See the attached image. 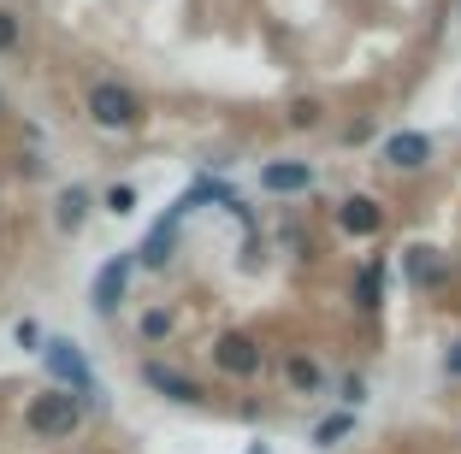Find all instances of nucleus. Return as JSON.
<instances>
[{"mask_svg": "<svg viewBox=\"0 0 461 454\" xmlns=\"http://www.w3.org/2000/svg\"><path fill=\"white\" fill-rule=\"evenodd\" d=\"M260 361H267L260 343H255V336H243V331H225L213 343V366H219V372H230V378H255Z\"/></svg>", "mask_w": 461, "mask_h": 454, "instance_id": "obj_4", "label": "nucleus"}, {"mask_svg": "<svg viewBox=\"0 0 461 454\" xmlns=\"http://www.w3.org/2000/svg\"><path fill=\"white\" fill-rule=\"evenodd\" d=\"M260 189H267V195H308L313 165L308 160H272L267 172H260Z\"/></svg>", "mask_w": 461, "mask_h": 454, "instance_id": "obj_6", "label": "nucleus"}, {"mask_svg": "<svg viewBox=\"0 0 461 454\" xmlns=\"http://www.w3.org/2000/svg\"><path fill=\"white\" fill-rule=\"evenodd\" d=\"M349 431H355V414H338V419H326V425L313 431V442H320V449H331V442L349 437Z\"/></svg>", "mask_w": 461, "mask_h": 454, "instance_id": "obj_15", "label": "nucleus"}, {"mask_svg": "<svg viewBox=\"0 0 461 454\" xmlns=\"http://www.w3.org/2000/svg\"><path fill=\"white\" fill-rule=\"evenodd\" d=\"M338 396L349 401V407H361V401H366V378H355V372H349V378H343V389H338Z\"/></svg>", "mask_w": 461, "mask_h": 454, "instance_id": "obj_18", "label": "nucleus"}, {"mask_svg": "<svg viewBox=\"0 0 461 454\" xmlns=\"http://www.w3.org/2000/svg\"><path fill=\"white\" fill-rule=\"evenodd\" d=\"M166 331H172V313H149V319H142V336H154V343H160Z\"/></svg>", "mask_w": 461, "mask_h": 454, "instance_id": "obj_19", "label": "nucleus"}, {"mask_svg": "<svg viewBox=\"0 0 461 454\" xmlns=\"http://www.w3.org/2000/svg\"><path fill=\"white\" fill-rule=\"evenodd\" d=\"M249 454H267V442H255V449H249Z\"/></svg>", "mask_w": 461, "mask_h": 454, "instance_id": "obj_22", "label": "nucleus"}, {"mask_svg": "<svg viewBox=\"0 0 461 454\" xmlns=\"http://www.w3.org/2000/svg\"><path fill=\"white\" fill-rule=\"evenodd\" d=\"M142 384H149V389H160L166 401H184V407H195V401H202V384H195V378L172 372V366H160V361H149V366H142Z\"/></svg>", "mask_w": 461, "mask_h": 454, "instance_id": "obj_7", "label": "nucleus"}, {"mask_svg": "<svg viewBox=\"0 0 461 454\" xmlns=\"http://www.w3.org/2000/svg\"><path fill=\"white\" fill-rule=\"evenodd\" d=\"M338 225L349 230V236H373V230L384 225V213H379V200H366V195H349L338 207Z\"/></svg>", "mask_w": 461, "mask_h": 454, "instance_id": "obj_9", "label": "nucleus"}, {"mask_svg": "<svg viewBox=\"0 0 461 454\" xmlns=\"http://www.w3.org/2000/svg\"><path fill=\"white\" fill-rule=\"evenodd\" d=\"M290 124H296V130H313V124H320V107H313V101H302V107H290Z\"/></svg>", "mask_w": 461, "mask_h": 454, "instance_id": "obj_17", "label": "nucleus"}, {"mask_svg": "<svg viewBox=\"0 0 461 454\" xmlns=\"http://www.w3.org/2000/svg\"><path fill=\"white\" fill-rule=\"evenodd\" d=\"M41 361H48V372H54L59 384H71V389H77V401H95V396H101V389H95V378H89V361H83V348H77V343L54 336V343L41 348Z\"/></svg>", "mask_w": 461, "mask_h": 454, "instance_id": "obj_3", "label": "nucleus"}, {"mask_svg": "<svg viewBox=\"0 0 461 454\" xmlns=\"http://www.w3.org/2000/svg\"><path fill=\"white\" fill-rule=\"evenodd\" d=\"M379 289H384V266H379V260H366V266H361V283H355V307H361V313H379Z\"/></svg>", "mask_w": 461, "mask_h": 454, "instance_id": "obj_12", "label": "nucleus"}, {"mask_svg": "<svg viewBox=\"0 0 461 454\" xmlns=\"http://www.w3.org/2000/svg\"><path fill=\"white\" fill-rule=\"evenodd\" d=\"M89 218V189H66L59 195V230H77Z\"/></svg>", "mask_w": 461, "mask_h": 454, "instance_id": "obj_13", "label": "nucleus"}, {"mask_svg": "<svg viewBox=\"0 0 461 454\" xmlns=\"http://www.w3.org/2000/svg\"><path fill=\"white\" fill-rule=\"evenodd\" d=\"M290 384H296V389H302V396H313V389L326 384V378H320V366H313V361H308V354H296V361H290Z\"/></svg>", "mask_w": 461, "mask_h": 454, "instance_id": "obj_14", "label": "nucleus"}, {"mask_svg": "<svg viewBox=\"0 0 461 454\" xmlns=\"http://www.w3.org/2000/svg\"><path fill=\"white\" fill-rule=\"evenodd\" d=\"M24 425L36 431V437L59 442V437H71V431L83 425V401L71 396V389H41V396L24 407Z\"/></svg>", "mask_w": 461, "mask_h": 454, "instance_id": "obj_1", "label": "nucleus"}, {"mask_svg": "<svg viewBox=\"0 0 461 454\" xmlns=\"http://www.w3.org/2000/svg\"><path fill=\"white\" fill-rule=\"evenodd\" d=\"M444 372H449V378H461V343H456V348L444 354Z\"/></svg>", "mask_w": 461, "mask_h": 454, "instance_id": "obj_21", "label": "nucleus"}, {"mask_svg": "<svg viewBox=\"0 0 461 454\" xmlns=\"http://www.w3.org/2000/svg\"><path fill=\"white\" fill-rule=\"evenodd\" d=\"M0 107H6V101H0Z\"/></svg>", "mask_w": 461, "mask_h": 454, "instance_id": "obj_23", "label": "nucleus"}, {"mask_svg": "<svg viewBox=\"0 0 461 454\" xmlns=\"http://www.w3.org/2000/svg\"><path fill=\"white\" fill-rule=\"evenodd\" d=\"M124 283H131V254H113L107 266L95 272V289H89V295H95V313H113V307H119V301H124Z\"/></svg>", "mask_w": 461, "mask_h": 454, "instance_id": "obj_8", "label": "nucleus"}, {"mask_svg": "<svg viewBox=\"0 0 461 454\" xmlns=\"http://www.w3.org/2000/svg\"><path fill=\"white\" fill-rule=\"evenodd\" d=\"M426 160H432V142H426L420 130H391L384 136V165H391V172H420Z\"/></svg>", "mask_w": 461, "mask_h": 454, "instance_id": "obj_5", "label": "nucleus"}, {"mask_svg": "<svg viewBox=\"0 0 461 454\" xmlns=\"http://www.w3.org/2000/svg\"><path fill=\"white\" fill-rule=\"evenodd\" d=\"M131 207H136V189H131V183L107 189V213H119V218H124V213H131Z\"/></svg>", "mask_w": 461, "mask_h": 454, "instance_id": "obj_16", "label": "nucleus"}, {"mask_svg": "<svg viewBox=\"0 0 461 454\" xmlns=\"http://www.w3.org/2000/svg\"><path fill=\"white\" fill-rule=\"evenodd\" d=\"M89 119H95L101 130H131V124H142V101H136L124 83H95V89H89Z\"/></svg>", "mask_w": 461, "mask_h": 454, "instance_id": "obj_2", "label": "nucleus"}, {"mask_svg": "<svg viewBox=\"0 0 461 454\" xmlns=\"http://www.w3.org/2000/svg\"><path fill=\"white\" fill-rule=\"evenodd\" d=\"M177 218H184V207H172V213L154 225V236L142 242V266H166V254H172V242H177Z\"/></svg>", "mask_w": 461, "mask_h": 454, "instance_id": "obj_10", "label": "nucleus"}, {"mask_svg": "<svg viewBox=\"0 0 461 454\" xmlns=\"http://www.w3.org/2000/svg\"><path fill=\"white\" fill-rule=\"evenodd\" d=\"M13 41H18V18L0 13V48H13Z\"/></svg>", "mask_w": 461, "mask_h": 454, "instance_id": "obj_20", "label": "nucleus"}, {"mask_svg": "<svg viewBox=\"0 0 461 454\" xmlns=\"http://www.w3.org/2000/svg\"><path fill=\"white\" fill-rule=\"evenodd\" d=\"M402 266H408V278L420 283V289H432V283L444 278V260H438V248H426V242H420V248H408Z\"/></svg>", "mask_w": 461, "mask_h": 454, "instance_id": "obj_11", "label": "nucleus"}]
</instances>
